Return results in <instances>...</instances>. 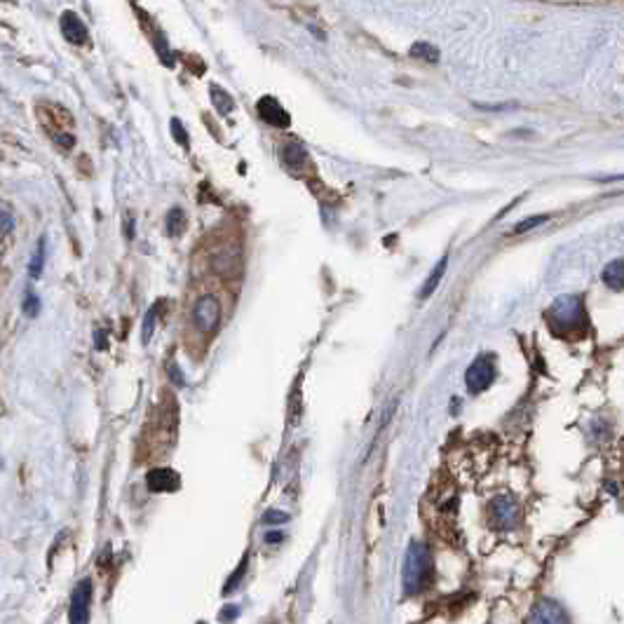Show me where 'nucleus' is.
Returning <instances> with one entry per match:
<instances>
[{"label": "nucleus", "instance_id": "1", "mask_svg": "<svg viewBox=\"0 0 624 624\" xmlns=\"http://www.w3.org/2000/svg\"><path fill=\"white\" fill-rule=\"evenodd\" d=\"M435 575V563H432V554L428 545L423 542H411L406 559H404V570H401V584L406 594H420L428 589Z\"/></svg>", "mask_w": 624, "mask_h": 624}, {"label": "nucleus", "instance_id": "2", "mask_svg": "<svg viewBox=\"0 0 624 624\" xmlns=\"http://www.w3.org/2000/svg\"><path fill=\"white\" fill-rule=\"evenodd\" d=\"M547 314L549 324H554L556 329H575L584 322V307L577 296H561L549 307Z\"/></svg>", "mask_w": 624, "mask_h": 624}, {"label": "nucleus", "instance_id": "3", "mask_svg": "<svg viewBox=\"0 0 624 624\" xmlns=\"http://www.w3.org/2000/svg\"><path fill=\"white\" fill-rule=\"evenodd\" d=\"M495 380V357L490 352H483L469 364V369L465 373V383L469 387V392H483L493 385Z\"/></svg>", "mask_w": 624, "mask_h": 624}, {"label": "nucleus", "instance_id": "4", "mask_svg": "<svg viewBox=\"0 0 624 624\" xmlns=\"http://www.w3.org/2000/svg\"><path fill=\"white\" fill-rule=\"evenodd\" d=\"M218 319H221V305H218V298L214 296H202L193 307V322L197 326V331L202 334H214L218 326Z\"/></svg>", "mask_w": 624, "mask_h": 624}, {"label": "nucleus", "instance_id": "5", "mask_svg": "<svg viewBox=\"0 0 624 624\" xmlns=\"http://www.w3.org/2000/svg\"><path fill=\"white\" fill-rule=\"evenodd\" d=\"M90 608H92V582L83 579L71 599V611L69 620L71 624H90Z\"/></svg>", "mask_w": 624, "mask_h": 624}, {"label": "nucleus", "instance_id": "6", "mask_svg": "<svg viewBox=\"0 0 624 624\" xmlns=\"http://www.w3.org/2000/svg\"><path fill=\"white\" fill-rule=\"evenodd\" d=\"M526 624H570V618L556 601H540L528 615Z\"/></svg>", "mask_w": 624, "mask_h": 624}, {"label": "nucleus", "instance_id": "7", "mask_svg": "<svg viewBox=\"0 0 624 624\" xmlns=\"http://www.w3.org/2000/svg\"><path fill=\"white\" fill-rule=\"evenodd\" d=\"M256 111H259L263 122L273 124V127L284 129V127H289V124H291L289 113L284 111L282 104L275 97H263V99H259V104H256Z\"/></svg>", "mask_w": 624, "mask_h": 624}, {"label": "nucleus", "instance_id": "8", "mask_svg": "<svg viewBox=\"0 0 624 624\" xmlns=\"http://www.w3.org/2000/svg\"><path fill=\"white\" fill-rule=\"evenodd\" d=\"M490 514H493V521L498 524V528L510 531V528L517 526V521H519V505L514 502L510 495H502L490 505Z\"/></svg>", "mask_w": 624, "mask_h": 624}, {"label": "nucleus", "instance_id": "9", "mask_svg": "<svg viewBox=\"0 0 624 624\" xmlns=\"http://www.w3.org/2000/svg\"><path fill=\"white\" fill-rule=\"evenodd\" d=\"M146 483H148V488L153 490V493H174V490L181 486V479L174 469L158 467V469H151L148 472Z\"/></svg>", "mask_w": 624, "mask_h": 624}, {"label": "nucleus", "instance_id": "10", "mask_svg": "<svg viewBox=\"0 0 624 624\" xmlns=\"http://www.w3.org/2000/svg\"><path fill=\"white\" fill-rule=\"evenodd\" d=\"M61 31L66 35V40L76 42V45H83V42L87 40V26L80 21L78 14H73V12H66L61 17Z\"/></svg>", "mask_w": 624, "mask_h": 624}, {"label": "nucleus", "instance_id": "11", "mask_svg": "<svg viewBox=\"0 0 624 624\" xmlns=\"http://www.w3.org/2000/svg\"><path fill=\"white\" fill-rule=\"evenodd\" d=\"M604 282L608 289H613V291L624 289V261L622 259H615L613 263H608L604 270Z\"/></svg>", "mask_w": 624, "mask_h": 624}, {"label": "nucleus", "instance_id": "12", "mask_svg": "<svg viewBox=\"0 0 624 624\" xmlns=\"http://www.w3.org/2000/svg\"><path fill=\"white\" fill-rule=\"evenodd\" d=\"M446 268H449V259H442V261L437 263L435 268H432V273L428 275V280H425L423 289H420V300L430 298L432 293H435V289L439 286V282L444 280V273H446Z\"/></svg>", "mask_w": 624, "mask_h": 624}, {"label": "nucleus", "instance_id": "13", "mask_svg": "<svg viewBox=\"0 0 624 624\" xmlns=\"http://www.w3.org/2000/svg\"><path fill=\"white\" fill-rule=\"evenodd\" d=\"M282 158L289 170H303V167H307V163H310V160H307V153L300 148L298 143H286L282 151Z\"/></svg>", "mask_w": 624, "mask_h": 624}, {"label": "nucleus", "instance_id": "14", "mask_svg": "<svg viewBox=\"0 0 624 624\" xmlns=\"http://www.w3.org/2000/svg\"><path fill=\"white\" fill-rule=\"evenodd\" d=\"M209 97H211V104H214V108L221 115H228L230 111H235V101L232 97L228 94L221 85H211L209 87Z\"/></svg>", "mask_w": 624, "mask_h": 624}, {"label": "nucleus", "instance_id": "15", "mask_svg": "<svg viewBox=\"0 0 624 624\" xmlns=\"http://www.w3.org/2000/svg\"><path fill=\"white\" fill-rule=\"evenodd\" d=\"M411 54H413L416 59H425V61H430V64L439 61V49L432 47L430 42H416V45L411 47Z\"/></svg>", "mask_w": 624, "mask_h": 624}, {"label": "nucleus", "instance_id": "16", "mask_svg": "<svg viewBox=\"0 0 624 624\" xmlns=\"http://www.w3.org/2000/svg\"><path fill=\"white\" fill-rule=\"evenodd\" d=\"M545 221H549V216L547 214H538V216H531V218H524V221H521L517 228H514V235H521V232H528V230H533V228H538V225H542Z\"/></svg>", "mask_w": 624, "mask_h": 624}, {"label": "nucleus", "instance_id": "17", "mask_svg": "<svg viewBox=\"0 0 624 624\" xmlns=\"http://www.w3.org/2000/svg\"><path fill=\"white\" fill-rule=\"evenodd\" d=\"M42 263H45V242L40 240L38 252H35L33 263H31V277H40V273H42Z\"/></svg>", "mask_w": 624, "mask_h": 624}, {"label": "nucleus", "instance_id": "18", "mask_svg": "<svg viewBox=\"0 0 624 624\" xmlns=\"http://www.w3.org/2000/svg\"><path fill=\"white\" fill-rule=\"evenodd\" d=\"M38 310H40V300H38V296L28 291V293H26V300H24V312H26V317H35V314H38Z\"/></svg>", "mask_w": 624, "mask_h": 624}, {"label": "nucleus", "instance_id": "19", "mask_svg": "<svg viewBox=\"0 0 624 624\" xmlns=\"http://www.w3.org/2000/svg\"><path fill=\"white\" fill-rule=\"evenodd\" d=\"M155 307H151L148 310V314H146V322H143V343H148L151 341V336H153V329H155Z\"/></svg>", "mask_w": 624, "mask_h": 624}, {"label": "nucleus", "instance_id": "20", "mask_svg": "<svg viewBox=\"0 0 624 624\" xmlns=\"http://www.w3.org/2000/svg\"><path fill=\"white\" fill-rule=\"evenodd\" d=\"M245 570H247V561H242V566L237 568V572H235V575L228 579V584H225V594H230V589H235V587H237V582H240V577L245 575Z\"/></svg>", "mask_w": 624, "mask_h": 624}, {"label": "nucleus", "instance_id": "21", "mask_svg": "<svg viewBox=\"0 0 624 624\" xmlns=\"http://www.w3.org/2000/svg\"><path fill=\"white\" fill-rule=\"evenodd\" d=\"M172 131H174V139H179L181 146H188V136H186V131H183V124L179 120H172Z\"/></svg>", "mask_w": 624, "mask_h": 624}, {"label": "nucleus", "instance_id": "22", "mask_svg": "<svg viewBox=\"0 0 624 624\" xmlns=\"http://www.w3.org/2000/svg\"><path fill=\"white\" fill-rule=\"evenodd\" d=\"M286 519H289V517H286V514H282V512H268L266 517H263V521H266V524H284Z\"/></svg>", "mask_w": 624, "mask_h": 624}, {"label": "nucleus", "instance_id": "23", "mask_svg": "<svg viewBox=\"0 0 624 624\" xmlns=\"http://www.w3.org/2000/svg\"><path fill=\"white\" fill-rule=\"evenodd\" d=\"M240 615V608H225V611L221 613V620L225 622V620H230V618H237Z\"/></svg>", "mask_w": 624, "mask_h": 624}, {"label": "nucleus", "instance_id": "24", "mask_svg": "<svg viewBox=\"0 0 624 624\" xmlns=\"http://www.w3.org/2000/svg\"><path fill=\"white\" fill-rule=\"evenodd\" d=\"M10 228H12V218L0 214V230H10Z\"/></svg>", "mask_w": 624, "mask_h": 624}, {"label": "nucleus", "instance_id": "25", "mask_svg": "<svg viewBox=\"0 0 624 624\" xmlns=\"http://www.w3.org/2000/svg\"><path fill=\"white\" fill-rule=\"evenodd\" d=\"M172 378H174V383H179V385H183V376H181V371L176 369V366H172Z\"/></svg>", "mask_w": 624, "mask_h": 624}, {"label": "nucleus", "instance_id": "26", "mask_svg": "<svg viewBox=\"0 0 624 624\" xmlns=\"http://www.w3.org/2000/svg\"><path fill=\"white\" fill-rule=\"evenodd\" d=\"M266 540H268V542H280V540H282V535H280V533H268V535H266Z\"/></svg>", "mask_w": 624, "mask_h": 624}, {"label": "nucleus", "instance_id": "27", "mask_svg": "<svg viewBox=\"0 0 624 624\" xmlns=\"http://www.w3.org/2000/svg\"><path fill=\"white\" fill-rule=\"evenodd\" d=\"M200 624H207V622H200Z\"/></svg>", "mask_w": 624, "mask_h": 624}]
</instances>
